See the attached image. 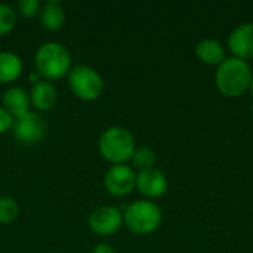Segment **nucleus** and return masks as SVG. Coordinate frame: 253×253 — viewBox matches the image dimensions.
<instances>
[{
    "label": "nucleus",
    "mask_w": 253,
    "mask_h": 253,
    "mask_svg": "<svg viewBox=\"0 0 253 253\" xmlns=\"http://www.w3.org/2000/svg\"><path fill=\"white\" fill-rule=\"evenodd\" d=\"M252 76L249 62L227 56L215 70V86L224 96L239 98L249 90Z\"/></svg>",
    "instance_id": "f257e3e1"
},
{
    "label": "nucleus",
    "mask_w": 253,
    "mask_h": 253,
    "mask_svg": "<svg viewBox=\"0 0 253 253\" xmlns=\"http://www.w3.org/2000/svg\"><path fill=\"white\" fill-rule=\"evenodd\" d=\"M71 53L59 42H46L40 44L34 55L36 71L43 80L56 82L71 71Z\"/></svg>",
    "instance_id": "f03ea898"
},
{
    "label": "nucleus",
    "mask_w": 253,
    "mask_h": 253,
    "mask_svg": "<svg viewBox=\"0 0 253 253\" xmlns=\"http://www.w3.org/2000/svg\"><path fill=\"white\" fill-rule=\"evenodd\" d=\"M98 150L101 157L111 166L127 165L136 150V142L129 129L123 126H110L99 135Z\"/></svg>",
    "instance_id": "7ed1b4c3"
},
{
    "label": "nucleus",
    "mask_w": 253,
    "mask_h": 253,
    "mask_svg": "<svg viewBox=\"0 0 253 253\" xmlns=\"http://www.w3.org/2000/svg\"><path fill=\"white\" fill-rule=\"evenodd\" d=\"M162 209L151 200H135L123 211V225L135 236L154 233L162 225Z\"/></svg>",
    "instance_id": "20e7f679"
},
{
    "label": "nucleus",
    "mask_w": 253,
    "mask_h": 253,
    "mask_svg": "<svg viewBox=\"0 0 253 253\" xmlns=\"http://www.w3.org/2000/svg\"><path fill=\"white\" fill-rule=\"evenodd\" d=\"M68 87L76 98L92 102L101 98L105 83L102 76L90 65H76L68 73Z\"/></svg>",
    "instance_id": "39448f33"
},
{
    "label": "nucleus",
    "mask_w": 253,
    "mask_h": 253,
    "mask_svg": "<svg viewBox=\"0 0 253 253\" xmlns=\"http://www.w3.org/2000/svg\"><path fill=\"white\" fill-rule=\"evenodd\" d=\"M104 187L113 197H126L136 190V172L130 165H114L104 175Z\"/></svg>",
    "instance_id": "423d86ee"
},
{
    "label": "nucleus",
    "mask_w": 253,
    "mask_h": 253,
    "mask_svg": "<svg viewBox=\"0 0 253 253\" xmlns=\"http://www.w3.org/2000/svg\"><path fill=\"white\" fill-rule=\"evenodd\" d=\"M87 225L96 236H113L123 227V212L116 206H99L89 215Z\"/></svg>",
    "instance_id": "0eeeda50"
},
{
    "label": "nucleus",
    "mask_w": 253,
    "mask_h": 253,
    "mask_svg": "<svg viewBox=\"0 0 253 253\" xmlns=\"http://www.w3.org/2000/svg\"><path fill=\"white\" fill-rule=\"evenodd\" d=\"M12 132L18 142L33 145L43 139L46 133V123L37 111H28L13 120Z\"/></svg>",
    "instance_id": "6e6552de"
},
{
    "label": "nucleus",
    "mask_w": 253,
    "mask_h": 253,
    "mask_svg": "<svg viewBox=\"0 0 253 253\" xmlns=\"http://www.w3.org/2000/svg\"><path fill=\"white\" fill-rule=\"evenodd\" d=\"M227 46L231 56L246 62L253 59V22H243L237 25L230 33Z\"/></svg>",
    "instance_id": "1a4fd4ad"
},
{
    "label": "nucleus",
    "mask_w": 253,
    "mask_h": 253,
    "mask_svg": "<svg viewBox=\"0 0 253 253\" xmlns=\"http://www.w3.org/2000/svg\"><path fill=\"white\" fill-rule=\"evenodd\" d=\"M136 190L145 197V200H156L165 196L168 191V178L166 175L154 168L136 173Z\"/></svg>",
    "instance_id": "9d476101"
},
{
    "label": "nucleus",
    "mask_w": 253,
    "mask_h": 253,
    "mask_svg": "<svg viewBox=\"0 0 253 253\" xmlns=\"http://www.w3.org/2000/svg\"><path fill=\"white\" fill-rule=\"evenodd\" d=\"M28 95L31 107L36 111H50L58 102L56 86L47 80H40L39 83L33 84Z\"/></svg>",
    "instance_id": "9b49d317"
},
{
    "label": "nucleus",
    "mask_w": 253,
    "mask_h": 253,
    "mask_svg": "<svg viewBox=\"0 0 253 253\" xmlns=\"http://www.w3.org/2000/svg\"><path fill=\"white\" fill-rule=\"evenodd\" d=\"M1 107L13 117H21L31 111V102L28 92L21 86H10L1 96Z\"/></svg>",
    "instance_id": "f8f14e48"
},
{
    "label": "nucleus",
    "mask_w": 253,
    "mask_h": 253,
    "mask_svg": "<svg viewBox=\"0 0 253 253\" xmlns=\"http://www.w3.org/2000/svg\"><path fill=\"white\" fill-rule=\"evenodd\" d=\"M194 52H196V56L199 58V61L202 64L212 65V67H218L227 58L224 44L216 39H203V40H200L196 44Z\"/></svg>",
    "instance_id": "ddd939ff"
},
{
    "label": "nucleus",
    "mask_w": 253,
    "mask_h": 253,
    "mask_svg": "<svg viewBox=\"0 0 253 253\" xmlns=\"http://www.w3.org/2000/svg\"><path fill=\"white\" fill-rule=\"evenodd\" d=\"M39 18H40V24L44 30L50 31V33L59 31L65 24L64 6L55 0L46 1L44 4H42Z\"/></svg>",
    "instance_id": "4468645a"
},
{
    "label": "nucleus",
    "mask_w": 253,
    "mask_h": 253,
    "mask_svg": "<svg viewBox=\"0 0 253 253\" xmlns=\"http://www.w3.org/2000/svg\"><path fill=\"white\" fill-rule=\"evenodd\" d=\"M22 74V59L10 50L0 52V84H9Z\"/></svg>",
    "instance_id": "2eb2a0df"
},
{
    "label": "nucleus",
    "mask_w": 253,
    "mask_h": 253,
    "mask_svg": "<svg viewBox=\"0 0 253 253\" xmlns=\"http://www.w3.org/2000/svg\"><path fill=\"white\" fill-rule=\"evenodd\" d=\"M156 162H157V157H156V153L148 148V147H136V150L133 151L132 154V159H130V166L132 169L136 172H144V170H148V169H154L156 168Z\"/></svg>",
    "instance_id": "dca6fc26"
},
{
    "label": "nucleus",
    "mask_w": 253,
    "mask_h": 253,
    "mask_svg": "<svg viewBox=\"0 0 253 253\" xmlns=\"http://www.w3.org/2000/svg\"><path fill=\"white\" fill-rule=\"evenodd\" d=\"M19 203L9 196L0 197V225H7L19 216Z\"/></svg>",
    "instance_id": "f3484780"
},
{
    "label": "nucleus",
    "mask_w": 253,
    "mask_h": 253,
    "mask_svg": "<svg viewBox=\"0 0 253 253\" xmlns=\"http://www.w3.org/2000/svg\"><path fill=\"white\" fill-rule=\"evenodd\" d=\"M18 21L16 9L7 3H0V37L13 31Z\"/></svg>",
    "instance_id": "a211bd4d"
},
{
    "label": "nucleus",
    "mask_w": 253,
    "mask_h": 253,
    "mask_svg": "<svg viewBox=\"0 0 253 253\" xmlns=\"http://www.w3.org/2000/svg\"><path fill=\"white\" fill-rule=\"evenodd\" d=\"M16 13L25 19H31L34 16H39L42 3L39 0H19L16 3Z\"/></svg>",
    "instance_id": "6ab92c4d"
},
{
    "label": "nucleus",
    "mask_w": 253,
    "mask_h": 253,
    "mask_svg": "<svg viewBox=\"0 0 253 253\" xmlns=\"http://www.w3.org/2000/svg\"><path fill=\"white\" fill-rule=\"evenodd\" d=\"M13 117L0 105V135L3 133H7L9 130H12V126H13Z\"/></svg>",
    "instance_id": "aec40b11"
},
{
    "label": "nucleus",
    "mask_w": 253,
    "mask_h": 253,
    "mask_svg": "<svg viewBox=\"0 0 253 253\" xmlns=\"http://www.w3.org/2000/svg\"><path fill=\"white\" fill-rule=\"evenodd\" d=\"M90 253H117L116 249L108 245V243H98L96 246H93V249L90 251Z\"/></svg>",
    "instance_id": "412c9836"
},
{
    "label": "nucleus",
    "mask_w": 253,
    "mask_h": 253,
    "mask_svg": "<svg viewBox=\"0 0 253 253\" xmlns=\"http://www.w3.org/2000/svg\"><path fill=\"white\" fill-rule=\"evenodd\" d=\"M249 92H251V95H252V98H253V76H252V82H251V86H249Z\"/></svg>",
    "instance_id": "4be33fe9"
},
{
    "label": "nucleus",
    "mask_w": 253,
    "mask_h": 253,
    "mask_svg": "<svg viewBox=\"0 0 253 253\" xmlns=\"http://www.w3.org/2000/svg\"><path fill=\"white\" fill-rule=\"evenodd\" d=\"M47 253H56V252H47Z\"/></svg>",
    "instance_id": "5701e85b"
}]
</instances>
